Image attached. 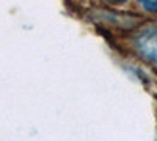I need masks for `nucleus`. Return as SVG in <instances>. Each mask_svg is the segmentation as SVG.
<instances>
[{
	"mask_svg": "<svg viewBox=\"0 0 157 141\" xmlns=\"http://www.w3.org/2000/svg\"><path fill=\"white\" fill-rule=\"evenodd\" d=\"M138 2H140V5L145 9L157 13V0H138Z\"/></svg>",
	"mask_w": 157,
	"mask_h": 141,
	"instance_id": "obj_2",
	"label": "nucleus"
},
{
	"mask_svg": "<svg viewBox=\"0 0 157 141\" xmlns=\"http://www.w3.org/2000/svg\"><path fill=\"white\" fill-rule=\"evenodd\" d=\"M137 49L146 60L157 65V25L148 27L137 38Z\"/></svg>",
	"mask_w": 157,
	"mask_h": 141,
	"instance_id": "obj_1",
	"label": "nucleus"
},
{
	"mask_svg": "<svg viewBox=\"0 0 157 141\" xmlns=\"http://www.w3.org/2000/svg\"><path fill=\"white\" fill-rule=\"evenodd\" d=\"M110 2H113V3H123V2H126V0H110Z\"/></svg>",
	"mask_w": 157,
	"mask_h": 141,
	"instance_id": "obj_3",
	"label": "nucleus"
}]
</instances>
